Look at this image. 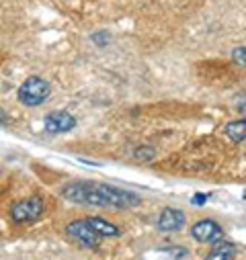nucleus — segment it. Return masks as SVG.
<instances>
[{
  "label": "nucleus",
  "instance_id": "obj_1",
  "mask_svg": "<svg viewBox=\"0 0 246 260\" xmlns=\"http://www.w3.org/2000/svg\"><path fill=\"white\" fill-rule=\"evenodd\" d=\"M62 197L72 203L107 207V209H132L142 203L140 194H136L132 190L119 188L113 184H105V182H95V180L68 182L62 188Z\"/></svg>",
  "mask_w": 246,
  "mask_h": 260
},
{
  "label": "nucleus",
  "instance_id": "obj_2",
  "mask_svg": "<svg viewBox=\"0 0 246 260\" xmlns=\"http://www.w3.org/2000/svg\"><path fill=\"white\" fill-rule=\"evenodd\" d=\"M49 92H51V86H49V82L45 78L29 76L19 86L17 96H19V103L25 105V107H39L49 99Z\"/></svg>",
  "mask_w": 246,
  "mask_h": 260
},
{
  "label": "nucleus",
  "instance_id": "obj_3",
  "mask_svg": "<svg viewBox=\"0 0 246 260\" xmlns=\"http://www.w3.org/2000/svg\"><path fill=\"white\" fill-rule=\"evenodd\" d=\"M45 211V203L41 197H37V194H31V197L27 199H21V201H15L11 205V219L15 223H33L37 221Z\"/></svg>",
  "mask_w": 246,
  "mask_h": 260
},
{
  "label": "nucleus",
  "instance_id": "obj_4",
  "mask_svg": "<svg viewBox=\"0 0 246 260\" xmlns=\"http://www.w3.org/2000/svg\"><path fill=\"white\" fill-rule=\"evenodd\" d=\"M191 236L203 244H218L224 238V230L213 219H199L191 225Z\"/></svg>",
  "mask_w": 246,
  "mask_h": 260
},
{
  "label": "nucleus",
  "instance_id": "obj_5",
  "mask_svg": "<svg viewBox=\"0 0 246 260\" xmlns=\"http://www.w3.org/2000/svg\"><path fill=\"white\" fill-rule=\"evenodd\" d=\"M66 232L74 238V240H78L84 248H99V244H101V236L86 223V219H74V221H70L68 225H66Z\"/></svg>",
  "mask_w": 246,
  "mask_h": 260
},
{
  "label": "nucleus",
  "instance_id": "obj_6",
  "mask_svg": "<svg viewBox=\"0 0 246 260\" xmlns=\"http://www.w3.org/2000/svg\"><path fill=\"white\" fill-rule=\"evenodd\" d=\"M43 125L49 134H68L76 127V119L68 111H51L45 115Z\"/></svg>",
  "mask_w": 246,
  "mask_h": 260
},
{
  "label": "nucleus",
  "instance_id": "obj_7",
  "mask_svg": "<svg viewBox=\"0 0 246 260\" xmlns=\"http://www.w3.org/2000/svg\"><path fill=\"white\" fill-rule=\"evenodd\" d=\"M184 213L180 209H174V207H166L162 209L160 217H158V230L160 232H178L182 225H184Z\"/></svg>",
  "mask_w": 246,
  "mask_h": 260
},
{
  "label": "nucleus",
  "instance_id": "obj_8",
  "mask_svg": "<svg viewBox=\"0 0 246 260\" xmlns=\"http://www.w3.org/2000/svg\"><path fill=\"white\" fill-rule=\"evenodd\" d=\"M236 254H238V246L234 242H218L203 260H232Z\"/></svg>",
  "mask_w": 246,
  "mask_h": 260
},
{
  "label": "nucleus",
  "instance_id": "obj_9",
  "mask_svg": "<svg viewBox=\"0 0 246 260\" xmlns=\"http://www.w3.org/2000/svg\"><path fill=\"white\" fill-rule=\"evenodd\" d=\"M86 223L103 238V236H107V238H115V236H119L121 234V230L115 225V223H111V221H105L103 217H88L86 219Z\"/></svg>",
  "mask_w": 246,
  "mask_h": 260
},
{
  "label": "nucleus",
  "instance_id": "obj_10",
  "mask_svg": "<svg viewBox=\"0 0 246 260\" xmlns=\"http://www.w3.org/2000/svg\"><path fill=\"white\" fill-rule=\"evenodd\" d=\"M224 134L234 142V144H242L246 138V121L244 119H234L224 127Z\"/></svg>",
  "mask_w": 246,
  "mask_h": 260
},
{
  "label": "nucleus",
  "instance_id": "obj_11",
  "mask_svg": "<svg viewBox=\"0 0 246 260\" xmlns=\"http://www.w3.org/2000/svg\"><path fill=\"white\" fill-rule=\"evenodd\" d=\"M134 156L140 158V160H146V162H148V160H152V158L156 156V150L150 148V146H140V148H136Z\"/></svg>",
  "mask_w": 246,
  "mask_h": 260
},
{
  "label": "nucleus",
  "instance_id": "obj_12",
  "mask_svg": "<svg viewBox=\"0 0 246 260\" xmlns=\"http://www.w3.org/2000/svg\"><path fill=\"white\" fill-rule=\"evenodd\" d=\"M160 252H164V254H170L172 258H176V260H180V258H184V256H189V250L187 248H162Z\"/></svg>",
  "mask_w": 246,
  "mask_h": 260
},
{
  "label": "nucleus",
  "instance_id": "obj_13",
  "mask_svg": "<svg viewBox=\"0 0 246 260\" xmlns=\"http://www.w3.org/2000/svg\"><path fill=\"white\" fill-rule=\"evenodd\" d=\"M232 59H234V63H238V66H244V63H246V49H244V45H240V47H236L232 51Z\"/></svg>",
  "mask_w": 246,
  "mask_h": 260
},
{
  "label": "nucleus",
  "instance_id": "obj_14",
  "mask_svg": "<svg viewBox=\"0 0 246 260\" xmlns=\"http://www.w3.org/2000/svg\"><path fill=\"white\" fill-rule=\"evenodd\" d=\"M90 39H93L99 47H105V45L109 43V35H107V31H99V33H95Z\"/></svg>",
  "mask_w": 246,
  "mask_h": 260
},
{
  "label": "nucleus",
  "instance_id": "obj_15",
  "mask_svg": "<svg viewBox=\"0 0 246 260\" xmlns=\"http://www.w3.org/2000/svg\"><path fill=\"white\" fill-rule=\"evenodd\" d=\"M207 199H209V194L197 192V194H195V197H193V201H191V203H193V205H205V201H207Z\"/></svg>",
  "mask_w": 246,
  "mask_h": 260
},
{
  "label": "nucleus",
  "instance_id": "obj_16",
  "mask_svg": "<svg viewBox=\"0 0 246 260\" xmlns=\"http://www.w3.org/2000/svg\"><path fill=\"white\" fill-rule=\"evenodd\" d=\"M0 123H7V113L0 109Z\"/></svg>",
  "mask_w": 246,
  "mask_h": 260
}]
</instances>
